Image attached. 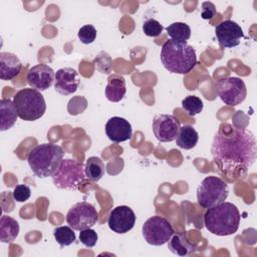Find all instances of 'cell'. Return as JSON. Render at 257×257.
<instances>
[{"instance_id":"cell-1","label":"cell","mask_w":257,"mask_h":257,"mask_svg":"<svg viewBox=\"0 0 257 257\" xmlns=\"http://www.w3.org/2000/svg\"><path fill=\"white\" fill-rule=\"evenodd\" d=\"M211 153L222 173L233 178L240 173H246L255 163L256 138L247 128L225 123L214 136Z\"/></svg>"},{"instance_id":"cell-2","label":"cell","mask_w":257,"mask_h":257,"mask_svg":"<svg viewBox=\"0 0 257 257\" xmlns=\"http://www.w3.org/2000/svg\"><path fill=\"white\" fill-rule=\"evenodd\" d=\"M161 61L170 72L187 74L197 64L196 50L187 41L181 42L168 39L162 46Z\"/></svg>"},{"instance_id":"cell-3","label":"cell","mask_w":257,"mask_h":257,"mask_svg":"<svg viewBox=\"0 0 257 257\" xmlns=\"http://www.w3.org/2000/svg\"><path fill=\"white\" fill-rule=\"evenodd\" d=\"M240 219L238 208L230 202H223L207 209L204 224L207 230L214 235L229 236L237 232Z\"/></svg>"},{"instance_id":"cell-4","label":"cell","mask_w":257,"mask_h":257,"mask_svg":"<svg viewBox=\"0 0 257 257\" xmlns=\"http://www.w3.org/2000/svg\"><path fill=\"white\" fill-rule=\"evenodd\" d=\"M63 149L53 143L37 145L27 157L28 165L33 174L41 179L52 176L63 160Z\"/></svg>"},{"instance_id":"cell-5","label":"cell","mask_w":257,"mask_h":257,"mask_svg":"<svg viewBox=\"0 0 257 257\" xmlns=\"http://www.w3.org/2000/svg\"><path fill=\"white\" fill-rule=\"evenodd\" d=\"M18 116L26 121H34L43 116L46 103L40 91L34 88H22L13 98Z\"/></svg>"},{"instance_id":"cell-6","label":"cell","mask_w":257,"mask_h":257,"mask_svg":"<svg viewBox=\"0 0 257 257\" xmlns=\"http://www.w3.org/2000/svg\"><path fill=\"white\" fill-rule=\"evenodd\" d=\"M228 195V185L216 176L206 177L197 188L198 204L205 209L225 202Z\"/></svg>"},{"instance_id":"cell-7","label":"cell","mask_w":257,"mask_h":257,"mask_svg":"<svg viewBox=\"0 0 257 257\" xmlns=\"http://www.w3.org/2000/svg\"><path fill=\"white\" fill-rule=\"evenodd\" d=\"M85 177L84 166L81 162L73 159H64L52 175V181L58 189L76 190Z\"/></svg>"},{"instance_id":"cell-8","label":"cell","mask_w":257,"mask_h":257,"mask_svg":"<svg viewBox=\"0 0 257 257\" xmlns=\"http://www.w3.org/2000/svg\"><path fill=\"white\" fill-rule=\"evenodd\" d=\"M142 233L148 244L153 246H162L168 243L175 232L171 223L167 219L161 216H153L144 223Z\"/></svg>"},{"instance_id":"cell-9","label":"cell","mask_w":257,"mask_h":257,"mask_svg":"<svg viewBox=\"0 0 257 257\" xmlns=\"http://www.w3.org/2000/svg\"><path fill=\"white\" fill-rule=\"evenodd\" d=\"M218 96L221 100L231 106L242 103L247 96V88L245 82L235 76L222 78L216 84Z\"/></svg>"},{"instance_id":"cell-10","label":"cell","mask_w":257,"mask_h":257,"mask_svg":"<svg viewBox=\"0 0 257 257\" xmlns=\"http://www.w3.org/2000/svg\"><path fill=\"white\" fill-rule=\"evenodd\" d=\"M98 215L94 206L87 202L74 204L66 214L67 224L76 231L91 228L97 222Z\"/></svg>"},{"instance_id":"cell-11","label":"cell","mask_w":257,"mask_h":257,"mask_svg":"<svg viewBox=\"0 0 257 257\" xmlns=\"http://www.w3.org/2000/svg\"><path fill=\"white\" fill-rule=\"evenodd\" d=\"M180 127V120L172 114H157L152 123L154 135L161 143L175 141Z\"/></svg>"},{"instance_id":"cell-12","label":"cell","mask_w":257,"mask_h":257,"mask_svg":"<svg viewBox=\"0 0 257 257\" xmlns=\"http://www.w3.org/2000/svg\"><path fill=\"white\" fill-rule=\"evenodd\" d=\"M136 214L128 206H117L111 210L107 219L110 230L117 234H124L131 231L136 224Z\"/></svg>"},{"instance_id":"cell-13","label":"cell","mask_w":257,"mask_h":257,"mask_svg":"<svg viewBox=\"0 0 257 257\" xmlns=\"http://www.w3.org/2000/svg\"><path fill=\"white\" fill-rule=\"evenodd\" d=\"M215 35L219 45L224 48L236 47L244 37L241 26L232 20H225L218 24L215 28Z\"/></svg>"},{"instance_id":"cell-14","label":"cell","mask_w":257,"mask_h":257,"mask_svg":"<svg viewBox=\"0 0 257 257\" xmlns=\"http://www.w3.org/2000/svg\"><path fill=\"white\" fill-rule=\"evenodd\" d=\"M54 78L55 73L53 69L44 63L30 67L26 75L27 83L31 86V88H34L38 91H44L48 89L52 85Z\"/></svg>"},{"instance_id":"cell-15","label":"cell","mask_w":257,"mask_h":257,"mask_svg":"<svg viewBox=\"0 0 257 257\" xmlns=\"http://www.w3.org/2000/svg\"><path fill=\"white\" fill-rule=\"evenodd\" d=\"M79 83L78 72L71 67H63L55 72L54 89L62 95L74 93L77 90Z\"/></svg>"},{"instance_id":"cell-16","label":"cell","mask_w":257,"mask_h":257,"mask_svg":"<svg viewBox=\"0 0 257 257\" xmlns=\"http://www.w3.org/2000/svg\"><path fill=\"white\" fill-rule=\"evenodd\" d=\"M106 137L113 143H122L132 138L133 128L128 120L120 116H112L105 123Z\"/></svg>"},{"instance_id":"cell-17","label":"cell","mask_w":257,"mask_h":257,"mask_svg":"<svg viewBox=\"0 0 257 257\" xmlns=\"http://www.w3.org/2000/svg\"><path fill=\"white\" fill-rule=\"evenodd\" d=\"M22 68L20 59L11 52H0V78L11 80L16 77Z\"/></svg>"},{"instance_id":"cell-18","label":"cell","mask_w":257,"mask_h":257,"mask_svg":"<svg viewBox=\"0 0 257 257\" xmlns=\"http://www.w3.org/2000/svg\"><path fill=\"white\" fill-rule=\"evenodd\" d=\"M168 247L172 253L178 256H189L197 251V246L191 243L184 233H174L168 241Z\"/></svg>"},{"instance_id":"cell-19","label":"cell","mask_w":257,"mask_h":257,"mask_svg":"<svg viewBox=\"0 0 257 257\" xmlns=\"http://www.w3.org/2000/svg\"><path fill=\"white\" fill-rule=\"evenodd\" d=\"M126 92L125 80L122 76L113 74L108 77L105 86V96L109 101H120Z\"/></svg>"},{"instance_id":"cell-20","label":"cell","mask_w":257,"mask_h":257,"mask_svg":"<svg viewBox=\"0 0 257 257\" xmlns=\"http://www.w3.org/2000/svg\"><path fill=\"white\" fill-rule=\"evenodd\" d=\"M17 109L14 101L9 98L0 100V131L4 132L11 128L17 120Z\"/></svg>"},{"instance_id":"cell-21","label":"cell","mask_w":257,"mask_h":257,"mask_svg":"<svg viewBox=\"0 0 257 257\" xmlns=\"http://www.w3.org/2000/svg\"><path fill=\"white\" fill-rule=\"evenodd\" d=\"M18 222L10 217L3 215L0 219V240L3 243H12L19 234Z\"/></svg>"},{"instance_id":"cell-22","label":"cell","mask_w":257,"mask_h":257,"mask_svg":"<svg viewBox=\"0 0 257 257\" xmlns=\"http://www.w3.org/2000/svg\"><path fill=\"white\" fill-rule=\"evenodd\" d=\"M199 141L197 131L189 124H184L180 127L176 137V144L179 148L184 150H191L196 147Z\"/></svg>"},{"instance_id":"cell-23","label":"cell","mask_w":257,"mask_h":257,"mask_svg":"<svg viewBox=\"0 0 257 257\" xmlns=\"http://www.w3.org/2000/svg\"><path fill=\"white\" fill-rule=\"evenodd\" d=\"M85 176L92 182L99 181L105 173V165L98 157H89L84 167Z\"/></svg>"},{"instance_id":"cell-24","label":"cell","mask_w":257,"mask_h":257,"mask_svg":"<svg viewBox=\"0 0 257 257\" xmlns=\"http://www.w3.org/2000/svg\"><path fill=\"white\" fill-rule=\"evenodd\" d=\"M171 39L176 41H187L191 36V28L184 22H174L166 28Z\"/></svg>"},{"instance_id":"cell-25","label":"cell","mask_w":257,"mask_h":257,"mask_svg":"<svg viewBox=\"0 0 257 257\" xmlns=\"http://www.w3.org/2000/svg\"><path fill=\"white\" fill-rule=\"evenodd\" d=\"M53 236L55 241L60 247L69 246L75 241V234L70 226H59L53 230Z\"/></svg>"},{"instance_id":"cell-26","label":"cell","mask_w":257,"mask_h":257,"mask_svg":"<svg viewBox=\"0 0 257 257\" xmlns=\"http://www.w3.org/2000/svg\"><path fill=\"white\" fill-rule=\"evenodd\" d=\"M203 101L195 95H188L182 100V108L190 115L194 116L203 110Z\"/></svg>"},{"instance_id":"cell-27","label":"cell","mask_w":257,"mask_h":257,"mask_svg":"<svg viewBox=\"0 0 257 257\" xmlns=\"http://www.w3.org/2000/svg\"><path fill=\"white\" fill-rule=\"evenodd\" d=\"M163 29H164L163 25L154 18H150L146 20L143 24V32L150 37L159 36L162 33Z\"/></svg>"},{"instance_id":"cell-28","label":"cell","mask_w":257,"mask_h":257,"mask_svg":"<svg viewBox=\"0 0 257 257\" xmlns=\"http://www.w3.org/2000/svg\"><path fill=\"white\" fill-rule=\"evenodd\" d=\"M77 36L81 43L83 44H90L92 43L96 38V29L91 24H86L78 30Z\"/></svg>"},{"instance_id":"cell-29","label":"cell","mask_w":257,"mask_h":257,"mask_svg":"<svg viewBox=\"0 0 257 257\" xmlns=\"http://www.w3.org/2000/svg\"><path fill=\"white\" fill-rule=\"evenodd\" d=\"M98 236L97 233L91 229V228H87L84 230H81L79 233V241L86 247L91 248L93 246H95L96 242H97Z\"/></svg>"},{"instance_id":"cell-30","label":"cell","mask_w":257,"mask_h":257,"mask_svg":"<svg viewBox=\"0 0 257 257\" xmlns=\"http://www.w3.org/2000/svg\"><path fill=\"white\" fill-rule=\"evenodd\" d=\"M12 196L16 202H24L30 198L31 190L27 185L20 184L14 188Z\"/></svg>"},{"instance_id":"cell-31","label":"cell","mask_w":257,"mask_h":257,"mask_svg":"<svg viewBox=\"0 0 257 257\" xmlns=\"http://www.w3.org/2000/svg\"><path fill=\"white\" fill-rule=\"evenodd\" d=\"M216 15V7L212 2L206 1L202 3L201 16L203 19H212Z\"/></svg>"}]
</instances>
